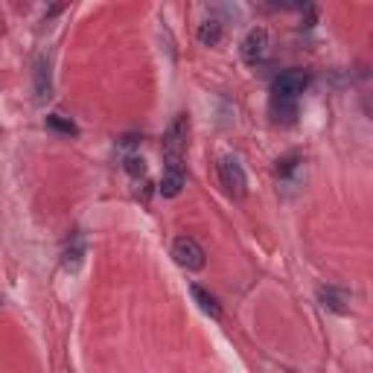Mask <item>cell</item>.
<instances>
[{"label":"cell","instance_id":"cell-4","mask_svg":"<svg viewBox=\"0 0 373 373\" xmlns=\"http://www.w3.org/2000/svg\"><path fill=\"white\" fill-rule=\"evenodd\" d=\"M309 85V76L300 73V70H286V73H280L274 82H271V93H274V100L277 103H295L300 93L306 90Z\"/></svg>","mask_w":373,"mask_h":373},{"label":"cell","instance_id":"cell-13","mask_svg":"<svg viewBox=\"0 0 373 373\" xmlns=\"http://www.w3.org/2000/svg\"><path fill=\"white\" fill-rule=\"evenodd\" d=\"M126 172L135 175V178H137V175L143 178V175H146V164H143V158H135V154H129V158H126Z\"/></svg>","mask_w":373,"mask_h":373},{"label":"cell","instance_id":"cell-12","mask_svg":"<svg viewBox=\"0 0 373 373\" xmlns=\"http://www.w3.org/2000/svg\"><path fill=\"white\" fill-rule=\"evenodd\" d=\"M47 126H50L53 132H58V135H76V126H73V120L61 117V114H50V117H47Z\"/></svg>","mask_w":373,"mask_h":373},{"label":"cell","instance_id":"cell-8","mask_svg":"<svg viewBox=\"0 0 373 373\" xmlns=\"http://www.w3.org/2000/svg\"><path fill=\"white\" fill-rule=\"evenodd\" d=\"M196 38H199L201 47H219L222 38H225V26H222L219 21H216V18H207V21L199 23Z\"/></svg>","mask_w":373,"mask_h":373},{"label":"cell","instance_id":"cell-5","mask_svg":"<svg viewBox=\"0 0 373 373\" xmlns=\"http://www.w3.org/2000/svg\"><path fill=\"white\" fill-rule=\"evenodd\" d=\"M239 53H242V61L245 65H260V61L268 56V33L263 26H254L239 44Z\"/></svg>","mask_w":373,"mask_h":373},{"label":"cell","instance_id":"cell-3","mask_svg":"<svg viewBox=\"0 0 373 373\" xmlns=\"http://www.w3.org/2000/svg\"><path fill=\"white\" fill-rule=\"evenodd\" d=\"M172 257H175V263H178L181 268H186V271H199V268H204V263H207L204 248H201L193 236H178V239L172 242Z\"/></svg>","mask_w":373,"mask_h":373},{"label":"cell","instance_id":"cell-11","mask_svg":"<svg viewBox=\"0 0 373 373\" xmlns=\"http://www.w3.org/2000/svg\"><path fill=\"white\" fill-rule=\"evenodd\" d=\"M82 260H85V245H82V242H73L68 251L61 254V268L70 271V274H76L79 266H82Z\"/></svg>","mask_w":373,"mask_h":373},{"label":"cell","instance_id":"cell-2","mask_svg":"<svg viewBox=\"0 0 373 373\" xmlns=\"http://www.w3.org/2000/svg\"><path fill=\"white\" fill-rule=\"evenodd\" d=\"M219 181L228 190V196L245 199V193H248V175H245L242 164L233 158V154H225V158L219 161Z\"/></svg>","mask_w":373,"mask_h":373},{"label":"cell","instance_id":"cell-9","mask_svg":"<svg viewBox=\"0 0 373 373\" xmlns=\"http://www.w3.org/2000/svg\"><path fill=\"white\" fill-rule=\"evenodd\" d=\"M184 184H186L184 169H164V178H161V186H158V190H161L164 199H175V196H181Z\"/></svg>","mask_w":373,"mask_h":373},{"label":"cell","instance_id":"cell-1","mask_svg":"<svg viewBox=\"0 0 373 373\" xmlns=\"http://www.w3.org/2000/svg\"><path fill=\"white\" fill-rule=\"evenodd\" d=\"M186 135H190V126H186V114H178L169 129L164 135V169H184V152H186Z\"/></svg>","mask_w":373,"mask_h":373},{"label":"cell","instance_id":"cell-10","mask_svg":"<svg viewBox=\"0 0 373 373\" xmlns=\"http://www.w3.org/2000/svg\"><path fill=\"white\" fill-rule=\"evenodd\" d=\"M190 292H193V300L199 303V309H201L204 315H210L213 321H219V318H222V306H219V300H216V298H213L207 289H201V286H193Z\"/></svg>","mask_w":373,"mask_h":373},{"label":"cell","instance_id":"cell-7","mask_svg":"<svg viewBox=\"0 0 373 373\" xmlns=\"http://www.w3.org/2000/svg\"><path fill=\"white\" fill-rule=\"evenodd\" d=\"M318 300H321L324 309H330V312H335V315H347L350 312V292H345V289L321 286L318 289Z\"/></svg>","mask_w":373,"mask_h":373},{"label":"cell","instance_id":"cell-6","mask_svg":"<svg viewBox=\"0 0 373 373\" xmlns=\"http://www.w3.org/2000/svg\"><path fill=\"white\" fill-rule=\"evenodd\" d=\"M33 85H36L38 103H47L53 97V73H50V61L44 56H38L36 65H33Z\"/></svg>","mask_w":373,"mask_h":373}]
</instances>
